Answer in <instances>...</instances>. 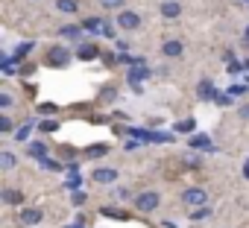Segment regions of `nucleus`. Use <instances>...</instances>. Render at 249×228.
Segmentation results:
<instances>
[{"label": "nucleus", "instance_id": "obj_1", "mask_svg": "<svg viewBox=\"0 0 249 228\" xmlns=\"http://www.w3.org/2000/svg\"><path fill=\"white\" fill-rule=\"evenodd\" d=\"M159 199H161V196H159L156 190H144V193L135 199V208H138V211H156V208H159Z\"/></svg>", "mask_w": 249, "mask_h": 228}, {"label": "nucleus", "instance_id": "obj_2", "mask_svg": "<svg viewBox=\"0 0 249 228\" xmlns=\"http://www.w3.org/2000/svg\"><path fill=\"white\" fill-rule=\"evenodd\" d=\"M117 27H120V30H138V27H141V15L123 9V12H117Z\"/></svg>", "mask_w": 249, "mask_h": 228}, {"label": "nucleus", "instance_id": "obj_3", "mask_svg": "<svg viewBox=\"0 0 249 228\" xmlns=\"http://www.w3.org/2000/svg\"><path fill=\"white\" fill-rule=\"evenodd\" d=\"M68 62H71V53H68L65 47H50V50H47V65L62 67V65H68Z\"/></svg>", "mask_w": 249, "mask_h": 228}, {"label": "nucleus", "instance_id": "obj_4", "mask_svg": "<svg viewBox=\"0 0 249 228\" xmlns=\"http://www.w3.org/2000/svg\"><path fill=\"white\" fill-rule=\"evenodd\" d=\"M91 176H94L97 184H111V181L117 179V170H114V167H97Z\"/></svg>", "mask_w": 249, "mask_h": 228}, {"label": "nucleus", "instance_id": "obj_5", "mask_svg": "<svg viewBox=\"0 0 249 228\" xmlns=\"http://www.w3.org/2000/svg\"><path fill=\"white\" fill-rule=\"evenodd\" d=\"M185 202H188V205H196V208H205L208 196H205L202 187H191V190H185Z\"/></svg>", "mask_w": 249, "mask_h": 228}, {"label": "nucleus", "instance_id": "obj_6", "mask_svg": "<svg viewBox=\"0 0 249 228\" xmlns=\"http://www.w3.org/2000/svg\"><path fill=\"white\" fill-rule=\"evenodd\" d=\"M41 216H44V213H41L38 208H24L18 219H21L24 225H38V222H41Z\"/></svg>", "mask_w": 249, "mask_h": 228}, {"label": "nucleus", "instance_id": "obj_7", "mask_svg": "<svg viewBox=\"0 0 249 228\" xmlns=\"http://www.w3.org/2000/svg\"><path fill=\"white\" fill-rule=\"evenodd\" d=\"M188 147H194V149H202V152H208V149H214V144H211V138H205V135H196V138H191V141H188Z\"/></svg>", "mask_w": 249, "mask_h": 228}, {"label": "nucleus", "instance_id": "obj_8", "mask_svg": "<svg viewBox=\"0 0 249 228\" xmlns=\"http://www.w3.org/2000/svg\"><path fill=\"white\" fill-rule=\"evenodd\" d=\"M3 202H9V205H21V202H24V193L15 190V187H9V190H3Z\"/></svg>", "mask_w": 249, "mask_h": 228}, {"label": "nucleus", "instance_id": "obj_9", "mask_svg": "<svg viewBox=\"0 0 249 228\" xmlns=\"http://www.w3.org/2000/svg\"><path fill=\"white\" fill-rule=\"evenodd\" d=\"M59 33H62V38H71V41H76V38L82 35V27H73V24H68V27H62Z\"/></svg>", "mask_w": 249, "mask_h": 228}, {"label": "nucleus", "instance_id": "obj_10", "mask_svg": "<svg viewBox=\"0 0 249 228\" xmlns=\"http://www.w3.org/2000/svg\"><path fill=\"white\" fill-rule=\"evenodd\" d=\"M161 53H164V56H170V59H176V56H182V41H167Z\"/></svg>", "mask_w": 249, "mask_h": 228}, {"label": "nucleus", "instance_id": "obj_11", "mask_svg": "<svg viewBox=\"0 0 249 228\" xmlns=\"http://www.w3.org/2000/svg\"><path fill=\"white\" fill-rule=\"evenodd\" d=\"M97 56H100V50H97L94 44H82V47H79V59L88 62V59H97Z\"/></svg>", "mask_w": 249, "mask_h": 228}, {"label": "nucleus", "instance_id": "obj_12", "mask_svg": "<svg viewBox=\"0 0 249 228\" xmlns=\"http://www.w3.org/2000/svg\"><path fill=\"white\" fill-rule=\"evenodd\" d=\"M196 94H199V99H208V97H214V85H211L208 79H202L199 88H196Z\"/></svg>", "mask_w": 249, "mask_h": 228}, {"label": "nucleus", "instance_id": "obj_13", "mask_svg": "<svg viewBox=\"0 0 249 228\" xmlns=\"http://www.w3.org/2000/svg\"><path fill=\"white\" fill-rule=\"evenodd\" d=\"M179 12H182V9H179V3H173V0L161 6V15H164V18H179Z\"/></svg>", "mask_w": 249, "mask_h": 228}, {"label": "nucleus", "instance_id": "obj_14", "mask_svg": "<svg viewBox=\"0 0 249 228\" xmlns=\"http://www.w3.org/2000/svg\"><path fill=\"white\" fill-rule=\"evenodd\" d=\"M147 76H150V70H147L144 65H138V67H132V70H129V79H132V82H138V79H147Z\"/></svg>", "mask_w": 249, "mask_h": 228}, {"label": "nucleus", "instance_id": "obj_15", "mask_svg": "<svg viewBox=\"0 0 249 228\" xmlns=\"http://www.w3.org/2000/svg\"><path fill=\"white\" fill-rule=\"evenodd\" d=\"M30 155L38 158V161H44V158H47V147H44V144H33V147H30Z\"/></svg>", "mask_w": 249, "mask_h": 228}, {"label": "nucleus", "instance_id": "obj_16", "mask_svg": "<svg viewBox=\"0 0 249 228\" xmlns=\"http://www.w3.org/2000/svg\"><path fill=\"white\" fill-rule=\"evenodd\" d=\"M56 9H59V12H76V9H79V3H76V0H59Z\"/></svg>", "mask_w": 249, "mask_h": 228}, {"label": "nucleus", "instance_id": "obj_17", "mask_svg": "<svg viewBox=\"0 0 249 228\" xmlns=\"http://www.w3.org/2000/svg\"><path fill=\"white\" fill-rule=\"evenodd\" d=\"M0 167H3V170H12V167H15V155H12V152H0Z\"/></svg>", "mask_w": 249, "mask_h": 228}, {"label": "nucleus", "instance_id": "obj_18", "mask_svg": "<svg viewBox=\"0 0 249 228\" xmlns=\"http://www.w3.org/2000/svg\"><path fill=\"white\" fill-rule=\"evenodd\" d=\"M194 129H196V120H194V117H188V120L176 123V132H194Z\"/></svg>", "mask_w": 249, "mask_h": 228}, {"label": "nucleus", "instance_id": "obj_19", "mask_svg": "<svg viewBox=\"0 0 249 228\" xmlns=\"http://www.w3.org/2000/svg\"><path fill=\"white\" fill-rule=\"evenodd\" d=\"M41 170H47V173H59L62 167H59V161H53V158H44V161H41Z\"/></svg>", "mask_w": 249, "mask_h": 228}, {"label": "nucleus", "instance_id": "obj_20", "mask_svg": "<svg viewBox=\"0 0 249 228\" xmlns=\"http://www.w3.org/2000/svg\"><path fill=\"white\" fill-rule=\"evenodd\" d=\"M205 216H211V211H208V205H205V208H196V211L191 213V219H194V222H202Z\"/></svg>", "mask_w": 249, "mask_h": 228}, {"label": "nucleus", "instance_id": "obj_21", "mask_svg": "<svg viewBox=\"0 0 249 228\" xmlns=\"http://www.w3.org/2000/svg\"><path fill=\"white\" fill-rule=\"evenodd\" d=\"M106 152H108V147H106V144H97V147H91V149H88V155H91V158H100V155H106Z\"/></svg>", "mask_w": 249, "mask_h": 228}, {"label": "nucleus", "instance_id": "obj_22", "mask_svg": "<svg viewBox=\"0 0 249 228\" xmlns=\"http://www.w3.org/2000/svg\"><path fill=\"white\" fill-rule=\"evenodd\" d=\"M100 27H103L100 18H88V21H85V30H91V33H100Z\"/></svg>", "mask_w": 249, "mask_h": 228}, {"label": "nucleus", "instance_id": "obj_23", "mask_svg": "<svg viewBox=\"0 0 249 228\" xmlns=\"http://www.w3.org/2000/svg\"><path fill=\"white\" fill-rule=\"evenodd\" d=\"M0 132H12V120L6 117V114H3V117H0Z\"/></svg>", "mask_w": 249, "mask_h": 228}, {"label": "nucleus", "instance_id": "obj_24", "mask_svg": "<svg viewBox=\"0 0 249 228\" xmlns=\"http://www.w3.org/2000/svg\"><path fill=\"white\" fill-rule=\"evenodd\" d=\"M100 3H103L106 9H117V6H123V0H100Z\"/></svg>", "mask_w": 249, "mask_h": 228}, {"label": "nucleus", "instance_id": "obj_25", "mask_svg": "<svg viewBox=\"0 0 249 228\" xmlns=\"http://www.w3.org/2000/svg\"><path fill=\"white\" fill-rule=\"evenodd\" d=\"M41 129H44V132H56V129H59V123H56V120H44V123H41Z\"/></svg>", "mask_w": 249, "mask_h": 228}, {"label": "nucleus", "instance_id": "obj_26", "mask_svg": "<svg viewBox=\"0 0 249 228\" xmlns=\"http://www.w3.org/2000/svg\"><path fill=\"white\" fill-rule=\"evenodd\" d=\"M9 105H12V97L3 91V94H0V108H9Z\"/></svg>", "mask_w": 249, "mask_h": 228}, {"label": "nucleus", "instance_id": "obj_27", "mask_svg": "<svg viewBox=\"0 0 249 228\" xmlns=\"http://www.w3.org/2000/svg\"><path fill=\"white\" fill-rule=\"evenodd\" d=\"M15 138H18V141H27V138H30V126H24V129H18V132H15Z\"/></svg>", "mask_w": 249, "mask_h": 228}, {"label": "nucleus", "instance_id": "obj_28", "mask_svg": "<svg viewBox=\"0 0 249 228\" xmlns=\"http://www.w3.org/2000/svg\"><path fill=\"white\" fill-rule=\"evenodd\" d=\"M237 114H240V120H249V105H240Z\"/></svg>", "mask_w": 249, "mask_h": 228}, {"label": "nucleus", "instance_id": "obj_29", "mask_svg": "<svg viewBox=\"0 0 249 228\" xmlns=\"http://www.w3.org/2000/svg\"><path fill=\"white\" fill-rule=\"evenodd\" d=\"M243 173H246V179H249V161H246V167H243Z\"/></svg>", "mask_w": 249, "mask_h": 228}, {"label": "nucleus", "instance_id": "obj_30", "mask_svg": "<svg viewBox=\"0 0 249 228\" xmlns=\"http://www.w3.org/2000/svg\"><path fill=\"white\" fill-rule=\"evenodd\" d=\"M68 228H79V225H68Z\"/></svg>", "mask_w": 249, "mask_h": 228}, {"label": "nucleus", "instance_id": "obj_31", "mask_svg": "<svg viewBox=\"0 0 249 228\" xmlns=\"http://www.w3.org/2000/svg\"><path fill=\"white\" fill-rule=\"evenodd\" d=\"M246 67H249V62H246Z\"/></svg>", "mask_w": 249, "mask_h": 228}]
</instances>
